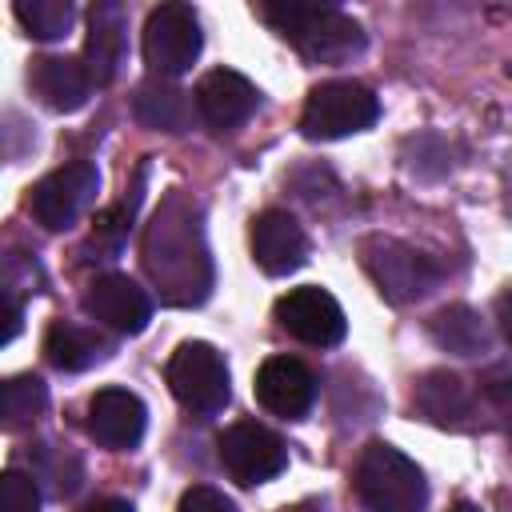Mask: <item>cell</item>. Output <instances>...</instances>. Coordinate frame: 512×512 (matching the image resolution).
<instances>
[{
    "label": "cell",
    "instance_id": "6da1fadb",
    "mask_svg": "<svg viewBox=\"0 0 512 512\" xmlns=\"http://www.w3.org/2000/svg\"><path fill=\"white\" fill-rule=\"evenodd\" d=\"M140 260L160 300L172 308L204 304L212 292V256L204 244L200 204L188 192H168L152 212L140 244Z\"/></svg>",
    "mask_w": 512,
    "mask_h": 512
},
{
    "label": "cell",
    "instance_id": "7a4b0ae2",
    "mask_svg": "<svg viewBox=\"0 0 512 512\" xmlns=\"http://www.w3.org/2000/svg\"><path fill=\"white\" fill-rule=\"evenodd\" d=\"M256 16L312 64H344L364 52V28L336 4H256Z\"/></svg>",
    "mask_w": 512,
    "mask_h": 512
},
{
    "label": "cell",
    "instance_id": "3957f363",
    "mask_svg": "<svg viewBox=\"0 0 512 512\" xmlns=\"http://www.w3.org/2000/svg\"><path fill=\"white\" fill-rule=\"evenodd\" d=\"M352 484L368 512H424L428 504L424 472L384 440H372L360 452Z\"/></svg>",
    "mask_w": 512,
    "mask_h": 512
},
{
    "label": "cell",
    "instance_id": "277c9868",
    "mask_svg": "<svg viewBox=\"0 0 512 512\" xmlns=\"http://www.w3.org/2000/svg\"><path fill=\"white\" fill-rule=\"evenodd\" d=\"M380 116V100L360 80H324L308 92L300 112V132L308 140H340L372 128Z\"/></svg>",
    "mask_w": 512,
    "mask_h": 512
},
{
    "label": "cell",
    "instance_id": "5b68a950",
    "mask_svg": "<svg viewBox=\"0 0 512 512\" xmlns=\"http://www.w3.org/2000/svg\"><path fill=\"white\" fill-rule=\"evenodd\" d=\"M360 264L388 304H412L424 292H432V284L440 280L436 260L416 252L412 244H404L396 236H364L360 240Z\"/></svg>",
    "mask_w": 512,
    "mask_h": 512
},
{
    "label": "cell",
    "instance_id": "8992f818",
    "mask_svg": "<svg viewBox=\"0 0 512 512\" xmlns=\"http://www.w3.org/2000/svg\"><path fill=\"white\" fill-rule=\"evenodd\" d=\"M164 380L172 388V396L200 412V416H212L228 404L232 396V380H228V364L224 356L204 344V340H184L172 356H168V368H164Z\"/></svg>",
    "mask_w": 512,
    "mask_h": 512
},
{
    "label": "cell",
    "instance_id": "52a82bcc",
    "mask_svg": "<svg viewBox=\"0 0 512 512\" xmlns=\"http://www.w3.org/2000/svg\"><path fill=\"white\" fill-rule=\"evenodd\" d=\"M200 16L188 4H160L144 20V64L156 76H180L200 56Z\"/></svg>",
    "mask_w": 512,
    "mask_h": 512
},
{
    "label": "cell",
    "instance_id": "ba28073f",
    "mask_svg": "<svg viewBox=\"0 0 512 512\" xmlns=\"http://www.w3.org/2000/svg\"><path fill=\"white\" fill-rule=\"evenodd\" d=\"M96 192H100V172L92 164L76 160V164H64V168L48 172L44 180H36V188L28 196V208L36 216V224H44L48 232H64L88 212Z\"/></svg>",
    "mask_w": 512,
    "mask_h": 512
},
{
    "label": "cell",
    "instance_id": "9c48e42d",
    "mask_svg": "<svg viewBox=\"0 0 512 512\" xmlns=\"http://www.w3.org/2000/svg\"><path fill=\"white\" fill-rule=\"evenodd\" d=\"M216 448H220L224 472H228L236 484H264V480H272V476H280V472L288 468V448H284V440H280L272 428L256 424V420H236V424H228V428L220 432Z\"/></svg>",
    "mask_w": 512,
    "mask_h": 512
},
{
    "label": "cell",
    "instance_id": "30bf717a",
    "mask_svg": "<svg viewBox=\"0 0 512 512\" xmlns=\"http://www.w3.org/2000/svg\"><path fill=\"white\" fill-rule=\"evenodd\" d=\"M276 324L300 340V344H316V348H332L344 340L348 332V316L340 308V300L328 288L304 284V288H288L276 300Z\"/></svg>",
    "mask_w": 512,
    "mask_h": 512
},
{
    "label": "cell",
    "instance_id": "8fae6325",
    "mask_svg": "<svg viewBox=\"0 0 512 512\" xmlns=\"http://www.w3.org/2000/svg\"><path fill=\"white\" fill-rule=\"evenodd\" d=\"M192 100H196V116L212 132H232L260 108V88L232 68H212L200 76Z\"/></svg>",
    "mask_w": 512,
    "mask_h": 512
},
{
    "label": "cell",
    "instance_id": "7c38bea8",
    "mask_svg": "<svg viewBox=\"0 0 512 512\" xmlns=\"http://www.w3.org/2000/svg\"><path fill=\"white\" fill-rule=\"evenodd\" d=\"M84 312L92 320H100L104 328L120 332V336H136L148 328L152 320V300L148 292L124 276V272H108V276H96L84 292Z\"/></svg>",
    "mask_w": 512,
    "mask_h": 512
},
{
    "label": "cell",
    "instance_id": "4fadbf2b",
    "mask_svg": "<svg viewBox=\"0 0 512 512\" xmlns=\"http://www.w3.org/2000/svg\"><path fill=\"white\" fill-rule=\"evenodd\" d=\"M252 392H256L264 412H272L280 420H300L316 404V376L296 356H268L256 368Z\"/></svg>",
    "mask_w": 512,
    "mask_h": 512
},
{
    "label": "cell",
    "instance_id": "5bb4252c",
    "mask_svg": "<svg viewBox=\"0 0 512 512\" xmlns=\"http://www.w3.org/2000/svg\"><path fill=\"white\" fill-rule=\"evenodd\" d=\"M144 424H148V408L128 388H100L88 400V436L100 448H112V452L136 448L144 436Z\"/></svg>",
    "mask_w": 512,
    "mask_h": 512
},
{
    "label": "cell",
    "instance_id": "9a60e30c",
    "mask_svg": "<svg viewBox=\"0 0 512 512\" xmlns=\"http://www.w3.org/2000/svg\"><path fill=\"white\" fill-rule=\"evenodd\" d=\"M252 260L268 276L296 272L308 260V236H304V228L288 212H280V208L260 212L252 220Z\"/></svg>",
    "mask_w": 512,
    "mask_h": 512
},
{
    "label": "cell",
    "instance_id": "2e32d148",
    "mask_svg": "<svg viewBox=\"0 0 512 512\" xmlns=\"http://www.w3.org/2000/svg\"><path fill=\"white\" fill-rule=\"evenodd\" d=\"M412 404H416V412H420L428 424H436V428H452V432L468 428V424H472V412H476L468 384H464L456 372H448V368H432V372H424V376L416 380Z\"/></svg>",
    "mask_w": 512,
    "mask_h": 512
},
{
    "label": "cell",
    "instance_id": "e0dca14e",
    "mask_svg": "<svg viewBox=\"0 0 512 512\" xmlns=\"http://www.w3.org/2000/svg\"><path fill=\"white\" fill-rule=\"evenodd\" d=\"M28 88L52 108V112H76L88 104L92 76L84 60L72 56H36L28 64Z\"/></svg>",
    "mask_w": 512,
    "mask_h": 512
},
{
    "label": "cell",
    "instance_id": "ac0fdd59",
    "mask_svg": "<svg viewBox=\"0 0 512 512\" xmlns=\"http://www.w3.org/2000/svg\"><path fill=\"white\" fill-rule=\"evenodd\" d=\"M128 48V20L120 4H96L88 12V40H84V68L92 84H112Z\"/></svg>",
    "mask_w": 512,
    "mask_h": 512
},
{
    "label": "cell",
    "instance_id": "d6986e66",
    "mask_svg": "<svg viewBox=\"0 0 512 512\" xmlns=\"http://www.w3.org/2000/svg\"><path fill=\"white\" fill-rule=\"evenodd\" d=\"M44 356L60 372H84L112 356V340L100 336L96 328H84L72 320H52L44 332Z\"/></svg>",
    "mask_w": 512,
    "mask_h": 512
},
{
    "label": "cell",
    "instance_id": "ffe728a7",
    "mask_svg": "<svg viewBox=\"0 0 512 512\" xmlns=\"http://www.w3.org/2000/svg\"><path fill=\"white\" fill-rule=\"evenodd\" d=\"M192 104L196 100H188V92H180L164 76H148L144 84H136L132 116L156 132H184L192 124Z\"/></svg>",
    "mask_w": 512,
    "mask_h": 512
},
{
    "label": "cell",
    "instance_id": "44dd1931",
    "mask_svg": "<svg viewBox=\"0 0 512 512\" xmlns=\"http://www.w3.org/2000/svg\"><path fill=\"white\" fill-rule=\"evenodd\" d=\"M428 336L440 348L456 352V356H480L488 348V328H484L480 312L468 308V304H444V308H436L428 316Z\"/></svg>",
    "mask_w": 512,
    "mask_h": 512
},
{
    "label": "cell",
    "instance_id": "7402d4cb",
    "mask_svg": "<svg viewBox=\"0 0 512 512\" xmlns=\"http://www.w3.org/2000/svg\"><path fill=\"white\" fill-rule=\"evenodd\" d=\"M44 404H48V388H44L40 376H32V372L28 376H12L4 384V392H0V424L8 432H16V428L32 424L44 412Z\"/></svg>",
    "mask_w": 512,
    "mask_h": 512
},
{
    "label": "cell",
    "instance_id": "603a6c76",
    "mask_svg": "<svg viewBox=\"0 0 512 512\" xmlns=\"http://www.w3.org/2000/svg\"><path fill=\"white\" fill-rule=\"evenodd\" d=\"M12 16L20 20V28L36 40H60L72 32L76 24V8L68 0H20L12 8Z\"/></svg>",
    "mask_w": 512,
    "mask_h": 512
},
{
    "label": "cell",
    "instance_id": "cb8c5ba5",
    "mask_svg": "<svg viewBox=\"0 0 512 512\" xmlns=\"http://www.w3.org/2000/svg\"><path fill=\"white\" fill-rule=\"evenodd\" d=\"M0 512H40V488L28 472L8 468L0 480Z\"/></svg>",
    "mask_w": 512,
    "mask_h": 512
},
{
    "label": "cell",
    "instance_id": "d4e9b609",
    "mask_svg": "<svg viewBox=\"0 0 512 512\" xmlns=\"http://www.w3.org/2000/svg\"><path fill=\"white\" fill-rule=\"evenodd\" d=\"M176 512H236V504H232L220 488H212V484H192V488L180 496Z\"/></svg>",
    "mask_w": 512,
    "mask_h": 512
},
{
    "label": "cell",
    "instance_id": "484cf974",
    "mask_svg": "<svg viewBox=\"0 0 512 512\" xmlns=\"http://www.w3.org/2000/svg\"><path fill=\"white\" fill-rule=\"evenodd\" d=\"M480 392L496 404V408H504V412H512V368H488L484 376H480Z\"/></svg>",
    "mask_w": 512,
    "mask_h": 512
},
{
    "label": "cell",
    "instance_id": "4316f807",
    "mask_svg": "<svg viewBox=\"0 0 512 512\" xmlns=\"http://www.w3.org/2000/svg\"><path fill=\"white\" fill-rule=\"evenodd\" d=\"M496 320H500V332H504V340L512 344V288L496 296Z\"/></svg>",
    "mask_w": 512,
    "mask_h": 512
},
{
    "label": "cell",
    "instance_id": "83f0119b",
    "mask_svg": "<svg viewBox=\"0 0 512 512\" xmlns=\"http://www.w3.org/2000/svg\"><path fill=\"white\" fill-rule=\"evenodd\" d=\"M80 512H136L128 500H116V496H100V500H88Z\"/></svg>",
    "mask_w": 512,
    "mask_h": 512
},
{
    "label": "cell",
    "instance_id": "f1b7e54d",
    "mask_svg": "<svg viewBox=\"0 0 512 512\" xmlns=\"http://www.w3.org/2000/svg\"><path fill=\"white\" fill-rule=\"evenodd\" d=\"M452 512H480V508H476V504H468V500H456V504H452Z\"/></svg>",
    "mask_w": 512,
    "mask_h": 512
},
{
    "label": "cell",
    "instance_id": "f546056e",
    "mask_svg": "<svg viewBox=\"0 0 512 512\" xmlns=\"http://www.w3.org/2000/svg\"><path fill=\"white\" fill-rule=\"evenodd\" d=\"M288 512H324V508H316V504H296V508H288Z\"/></svg>",
    "mask_w": 512,
    "mask_h": 512
}]
</instances>
